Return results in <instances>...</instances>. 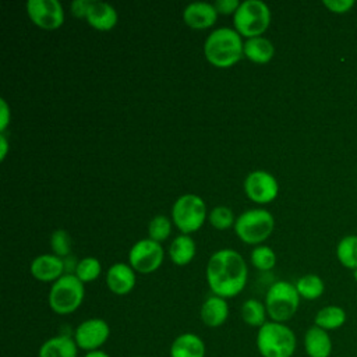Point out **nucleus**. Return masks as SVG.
<instances>
[{"instance_id": "23", "label": "nucleus", "mask_w": 357, "mask_h": 357, "mask_svg": "<svg viewBox=\"0 0 357 357\" xmlns=\"http://www.w3.org/2000/svg\"><path fill=\"white\" fill-rule=\"evenodd\" d=\"M346 311L339 305H326L321 308L314 318V325L325 329V331H335L344 325L346 322Z\"/></svg>"}, {"instance_id": "14", "label": "nucleus", "mask_w": 357, "mask_h": 357, "mask_svg": "<svg viewBox=\"0 0 357 357\" xmlns=\"http://www.w3.org/2000/svg\"><path fill=\"white\" fill-rule=\"evenodd\" d=\"M106 286L116 296H126L131 293L137 283V272L130 264L116 262L109 266L106 272Z\"/></svg>"}, {"instance_id": "34", "label": "nucleus", "mask_w": 357, "mask_h": 357, "mask_svg": "<svg viewBox=\"0 0 357 357\" xmlns=\"http://www.w3.org/2000/svg\"><path fill=\"white\" fill-rule=\"evenodd\" d=\"M89 3H91V0H74L70 6L71 14L77 18H84L85 20Z\"/></svg>"}, {"instance_id": "16", "label": "nucleus", "mask_w": 357, "mask_h": 357, "mask_svg": "<svg viewBox=\"0 0 357 357\" xmlns=\"http://www.w3.org/2000/svg\"><path fill=\"white\" fill-rule=\"evenodd\" d=\"M85 21L93 29L110 31L116 26L117 21H119V15H117L116 8L110 3L91 0Z\"/></svg>"}, {"instance_id": "32", "label": "nucleus", "mask_w": 357, "mask_h": 357, "mask_svg": "<svg viewBox=\"0 0 357 357\" xmlns=\"http://www.w3.org/2000/svg\"><path fill=\"white\" fill-rule=\"evenodd\" d=\"M240 3L241 1H238V0H216L213 3V6H215L218 14H223V15L231 14L233 15L237 11Z\"/></svg>"}, {"instance_id": "38", "label": "nucleus", "mask_w": 357, "mask_h": 357, "mask_svg": "<svg viewBox=\"0 0 357 357\" xmlns=\"http://www.w3.org/2000/svg\"><path fill=\"white\" fill-rule=\"evenodd\" d=\"M353 275H354V279H356V282H357V268L353 271Z\"/></svg>"}, {"instance_id": "24", "label": "nucleus", "mask_w": 357, "mask_h": 357, "mask_svg": "<svg viewBox=\"0 0 357 357\" xmlns=\"http://www.w3.org/2000/svg\"><path fill=\"white\" fill-rule=\"evenodd\" d=\"M241 319L252 326V328H261L264 324L268 322V311L265 307V303L257 300V298H248L243 303L241 310Z\"/></svg>"}, {"instance_id": "8", "label": "nucleus", "mask_w": 357, "mask_h": 357, "mask_svg": "<svg viewBox=\"0 0 357 357\" xmlns=\"http://www.w3.org/2000/svg\"><path fill=\"white\" fill-rule=\"evenodd\" d=\"M206 219L208 209L199 195L183 194L173 202L172 222L183 234H191L199 230Z\"/></svg>"}, {"instance_id": "13", "label": "nucleus", "mask_w": 357, "mask_h": 357, "mask_svg": "<svg viewBox=\"0 0 357 357\" xmlns=\"http://www.w3.org/2000/svg\"><path fill=\"white\" fill-rule=\"evenodd\" d=\"M66 262L54 254H40L35 257L29 265L33 279L43 283H54L64 275Z\"/></svg>"}, {"instance_id": "22", "label": "nucleus", "mask_w": 357, "mask_h": 357, "mask_svg": "<svg viewBox=\"0 0 357 357\" xmlns=\"http://www.w3.org/2000/svg\"><path fill=\"white\" fill-rule=\"evenodd\" d=\"M169 258L177 266H184L190 264L197 252V245L190 234L176 236L169 245Z\"/></svg>"}, {"instance_id": "25", "label": "nucleus", "mask_w": 357, "mask_h": 357, "mask_svg": "<svg viewBox=\"0 0 357 357\" xmlns=\"http://www.w3.org/2000/svg\"><path fill=\"white\" fill-rule=\"evenodd\" d=\"M298 294L301 298L305 300H315L318 297H321L325 291V283L324 280L314 273H308L304 275L301 278L297 279V282L294 283Z\"/></svg>"}, {"instance_id": "33", "label": "nucleus", "mask_w": 357, "mask_h": 357, "mask_svg": "<svg viewBox=\"0 0 357 357\" xmlns=\"http://www.w3.org/2000/svg\"><path fill=\"white\" fill-rule=\"evenodd\" d=\"M324 6L329 8L332 13L343 14L354 6V1L353 0H324Z\"/></svg>"}, {"instance_id": "10", "label": "nucleus", "mask_w": 357, "mask_h": 357, "mask_svg": "<svg viewBox=\"0 0 357 357\" xmlns=\"http://www.w3.org/2000/svg\"><path fill=\"white\" fill-rule=\"evenodd\" d=\"M110 336V326L102 318H88L77 325L73 337L79 350L89 353L102 350Z\"/></svg>"}, {"instance_id": "1", "label": "nucleus", "mask_w": 357, "mask_h": 357, "mask_svg": "<svg viewBox=\"0 0 357 357\" xmlns=\"http://www.w3.org/2000/svg\"><path fill=\"white\" fill-rule=\"evenodd\" d=\"M205 278L212 294L227 300L244 290L248 279V266L238 251L222 248L209 257Z\"/></svg>"}, {"instance_id": "11", "label": "nucleus", "mask_w": 357, "mask_h": 357, "mask_svg": "<svg viewBox=\"0 0 357 357\" xmlns=\"http://www.w3.org/2000/svg\"><path fill=\"white\" fill-rule=\"evenodd\" d=\"M244 192L255 204L264 205L272 202L279 194V183L273 174L266 170H252L244 178Z\"/></svg>"}, {"instance_id": "36", "label": "nucleus", "mask_w": 357, "mask_h": 357, "mask_svg": "<svg viewBox=\"0 0 357 357\" xmlns=\"http://www.w3.org/2000/svg\"><path fill=\"white\" fill-rule=\"evenodd\" d=\"M8 152V141L6 137V132H0V159L4 160Z\"/></svg>"}, {"instance_id": "17", "label": "nucleus", "mask_w": 357, "mask_h": 357, "mask_svg": "<svg viewBox=\"0 0 357 357\" xmlns=\"http://www.w3.org/2000/svg\"><path fill=\"white\" fill-rule=\"evenodd\" d=\"M201 321L208 328H219L229 318V304L227 300L215 294L205 298L199 310Z\"/></svg>"}, {"instance_id": "31", "label": "nucleus", "mask_w": 357, "mask_h": 357, "mask_svg": "<svg viewBox=\"0 0 357 357\" xmlns=\"http://www.w3.org/2000/svg\"><path fill=\"white\" fill-rule=\"evenodd\" d=\"M50 248H52V254H54L63 259L66 257H70L71 238H70L68 231L63 230V229L54 230L50 236Z\"/></svg>"}, {"instance_id": "27", "label": "nucleus", "mask_w": 357, "mask_h": 357, "mask_svg": "<svg viewBox=\"0 0 357 357\" xmlns=\"http://www.w3.org/2000/svg\"><path fill=\"white\" fill-rule=\"evenodd\" d=\"M102 273V264L96 257H84L75 264L74 275L85 284L96 280Z\"/></svg>"}, {"instance_id": "4", "label": "nucleus", "mask_w": 357, "mask_h": 357, "mask_svg": "<svg viewBox=\"0 0 357 357\" xmlns=\"http://www.w3.org/2000/svg\"><path fill=\"white\" fill-rule=\"evenodd\" d=\"M85 297V286L74 273H64L52 283L49 290V307L57 315H68L77 311Z\"/></svg>"}, {"instance_id": "19", "label": "nucleus", "mask_w": 357, "mask_h": 357, "mask_svg": "<svg viewBox=\"0 0 357 357\" xmlns=\"http://www.w3.org/2000/svg\"><path fill=\"white\" fill-rule=\"evenodd\" d=\"M78 350L73 336L56 335L40 344L38 357H78Z\"/></svg>"}, {"instance_id": "9", "label": "nucleus", "mask_w": 357, "mask_h": 357, "mask_svg": "<svg viewBox=\"0 0 357 357\" xmlns=\"http://www.w3.org/2000/svg\"><path fill=\"white\" fill-rule=\"evenodd\" d=\"M165 250L160 243L146 237L135 241L128 251V264L138 273H152L160 268Z\"/></svg>"}, {"instance_id": "5", "label": "nucleus", "mask_w": 357, "mask_h": 357, "mask_svg": "<svg viewBox=\"0 0 357 357\" xmlns=\"http://www.w3.org/2000/svg\"><path fill=\"white\" fill-rule=\"evenodd\" d=\"M273 229V215L264 208H252L241 212L234 223L237 237L250 245H259L264 243L272 234Z\"/></svg>"}, {"instance_id": "12", "label": "nucleus", "mask_w": 357, "mask_h": 357, "mask_svg": "<svg viewBox=\"0 0 357 357\" xmlns=\"http://www.w3.org/2000/svg\"><path fill=\"white\" fill-rule=\"evenodd\" d=\"M26 14L33 25L46 31L57 29L64 22V8L59 0H28Z\"/></svg>"}, {"instance_id": "6", "label": "nucleus", "mask_w": 357, "mask_h": 357, "mask_svg": "<svg viewBox=\"0 0 357 357\" xmlns=\"http://www.w3.org/2000/svg\"><path fill=\"white\" fill-rule=\"evenodd\" d=\"M269 24L271 8L262 0H244L233 14V26L245 39L262 36Z\"/></svg>"}, {"instance_id": "21", "label": "nucleus", "mask_w": 357, "mask_h": 357, "mask_svg": "<svg viewBox=\"0 0 357 357\" xmlns=\"http://www.w3.org/2000/svg\"><path fill=\"white\" fill-rule=\"evenodd\" d=\"M243 53H244V57L248 59L250 61L257 64H265L273 59L275 46L265 36L248 38L244 40Z\"/></svg>"}, {"instance_id": "29", "label": "nucleus", "mask_w": 357, "mask_h": 357, "mask_svg": "<svg viewBox=\"0 0 357 357\" xmlns=\"http://www.w3.org/2000/svg\"><path fill=\"white\" fill-rule=\"evenodd\" d=\"M251 264L259 271H269L276 265V254L268 245H255L251 251Z\"/></svg>"}, {"instance_id": "35", "label": "nucleus", "mask_w": 357, "mask_h": 357, "mask_svg": "<svg viewBox=\"0 0 357 357\" xmlns=\"http://www.w3.org/2000/svg\"><path fill=\"white\" fill-rule=\"evenodd\" d=\"M11 120L10 106L6 99H0V132H6Z\"/></svg>"}, {"instance_id": "15", "label": "nucleus", "mask_w": 357, "mask_h": 357, "mask_svg": "<svg viewBox=\"0 0 357 357\" xmlns=\"http://www.w3.org/2000/svg\"><path fill=\"white\" fill-rule=\"evenodd\" d=\"M218 11L213 3L192 1L183 10V21L192 29H208L218 20Z\"/></svg>"}, {"instance_id": "2", "label": "nucleus", "mask_w": 357, "mask_h": 357, "mask_svg": "<svg viewBox=\"0 0 357 357\" xmlns=\"http://www.w3.org/2000/svg\"><path fill=\"white\" fill-rule=\"evenodd\" d=\"M243 36L229 26L213 29L204 42V54L209 64L218 68H229L237 64L243 57Z\"/></svg>"}, {"instance_id": "3", "label": "nucleus", "mask_w": 357, "mask_h": 357, "mask_svg": "<svg viewBox=\"0 0 357 357\" xmlns=\"http://www.w3.org/2000/svg\"><path fill=\"white\" fill-rule=\"evenodd\" d=\"M255 344L262 357H293L297 337L286 324L269 319L258 329Z\"/></svg>"}, {"instance_id": "30", "label": "nucleus", "mask_w": 357, "mask_h": 357, "mask_svg": "<svg viewBox=\"0 0 357 357\" xmlns=\"http://www.w3.org/2000/svg\"><path fill=\"white\" fill-rule=\"evenodd\" d=\"M172 219L166 215L153 216L148 223V237L158 243L165 241L172 233Z\"/></svg>"}, {"instance_id": "37", "label": "nucleus", "mask_w": 357, "mask_h": 357, "mask_svg": "<svg viewBox=\"0 0 357 357\" xmlns=\"http://www.w3.org/2000/svg\"><path fill=\"white\" fill-rule=\"evenodd\" d=\"M84 357H110V356L106 351H103V350H95V351L85 353Z\"/></svg>"}, {"instance_id": "18", "label": "nucleus", "mask_w": 357, "mask_h": 357, "mask_svg": "<svg viewBox=\"0 0 357 357\" xmlns=\"http://www.w3.org/2000/svg\"><path fill=\"white\" fill-rule=\"evenodd\" d=\"M169 354L170 357H205L206 346L197 333L184 332L172 342Z\"/></svg>"}, {"instance_id": "7", "label": "nucleus", "mask_w": 357, "mask_h": 357, "mask_svg": "<svg viewBox=\"0 0 357 357\" xmlns=\"http://www.w3.org/2000/svg\"><path fill=\"white\" fill-rule=\"evenodd\" d=\"M300 298L301 297L293 283L287 280H278L272 283L264 300L268 317L275 322H287L297 312Z\"/></svg>"}, {"instance_id": "39", "label": "nucleus", "mask_w": 357, "mask_h": 357, "mask_svg": "<svg viewBox=\"0 0 357 357\" xmlns=\"http://www.w3.org/2000/svg\"><path fill=\"white\" fill-rule=\"evenodd\" d=\"M135 357H142V356H135Z\"/></svg>"}, {"instance_id": "26", "label": "nucleus", "mask_w": 357, "mask_h": 357, "mask_svg": "<svg viewBox=\"0 0 357 357\" xmlns=\"http://www.w3.org/2000/svg\"><path fill=\"white\" fill-rule=\"evenodd\" d=\"M336 257L339 262L349 269L357 268V236H344L336 245Z\"/></svg>"}, {"instance_id": "20", "label": "nucleus", "mask_w": 357, "mask_h": 357, "mask_svg": "<svg viewBox=\"0 0 357 357\" xmlns=\"http://www.w3.org/2000/svg\"><path fill=\"white\" fill-rule=\"evenodd\" d=\"M304 350L308 357H329L332 353V339L329 332L312 325L304 333Z\"/></svg>"}, {"instance_id": "28", "label": "nucleus", "mask_w": 357, "mask_h": 357, "mask_svg": "<svg viewBox=\"0 0 357 357\" xmlns=\"http://www.w3.org/2000/svg\"><path fill=\"white\" fill-rule=\"evenodd\" d=\"M208 220L211 226L218 230H227L230 227H234L236 223L234 212L226 205H218L212 208V211L208 212Z\"/></svg>"}]
</instances>
